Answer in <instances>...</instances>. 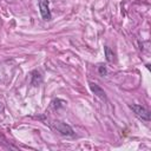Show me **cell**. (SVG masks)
Here are the masks:
<instances>
[{
    "label": "cell",
    "mask_w": 151,
    "mask_h": 151,
    "mask_svg": "<svg viewBox=\"0 0 151 151\" xmlns=\"http://www.w3.org/2000/svg\"><path fill=\"white\" fill-rule=\"evenodd\" d=\"M129 106H130V109L133 111V113H134L138 118H140V119H143V120H145V122H149V120L151 119L150 111H149L147 109H145L144 106L138 105V104H130Z\"/></svg>",
    "instance_id": "obj_1"
},
{
    "label": "cell",
    "mask_w": 151,
    "mask_h": 151,
    "mask_svg": "<svg viewBox=\"0 0 151 151\" xmlns=\"http://www.w3.org/2000/svg\"><path fill=\"white\" fill-rule=\"evenodd\" d=\"M52 126H53V129L55 130V131H58L60 134H63V136H66V137H73L74 136V131H73V129L70 126V125H67L66 123H63V122H54L53 124H52Z\"/></svg>",
    "instance_id": "obj_2"
},
{
    "label": "cell",
    "mask_w": 151,
    "mask_h": 151,
    "mask_svg": "<svg viewBox=\"0 0 151 151\" xmlns=\"http://www.w3.org/2000/svg\"><path fill=\"white\" fill-rule=\"evenodd\" d=\"M38 5H39L41 18L44 20H47V21L51 20L52 14H51V11H50V7H48V0H39Z\"/></svg>",
    "instance_id": "obj_3"
},
{
    "label": "cell",
    "mask_w": 151,
    "mask_h": 151,
    "mask_svg": "<svg viewBox=\"0 0 151 151\" xmlns=\"http://www.w3.org/2000/svg\"><path fill=\"white\" fill-rule=\"evenodd\" d=\"M88 86H90V90L92 91V93H93L96 97H98V98L101 99V100H106V93H105V91H104L99 85H97L96 83H90Z\"/></svg>",
    "instance_id": "obj_4"
},
{
    "label": "cell",
    "mask_w": 151,
    "mask_h": 151,
    "mask_svg": "<svg viewBox=\"0 0 151 151\" xmlns=\"http://www.w3.org/2000/svg\"><path fill=\"white\" fill-rule=\"evenodd\" d=\"M104 51H105V58H106V60H107L109 63H114V61H116V54H114V52L111 50V47L105 46V47H104Z\"/></svg>",
    "instance_id": "obj_5"
},
{
    "label": "cell",
    "mask_w": 151,
    "mask_h": 151,
    "mask_svg": "<svg viewBox=\"0 0 151 151\" xmlns=\"http://www.w3.org/2000/svg\"><path fill=\"white\" fill-rule=\"evenodd\" d=\"M42 81V78L40 76V73L38 71H33L32 72V80H31V84L33 86H39L40 83Z\"/></svg>",
    "instance_id": "obj_6"
},
{
    "label": "cell",
    "mask_w": 151,
    "mask_h": 151,
    "mask_svg": "<svg viewBox=\"0 0 151 151\" xmlns=\"http://www.w3.org/2000/svg\"><path fill=\"white\" fill-rule=\"evenodd\" d=\"M98 71H99V74L103 76V77H105V76L107 74V70H106V67H104V66H99V67H98Z\"/></svg>",
    "instance_id": "obj_7"
}]
</instances>
